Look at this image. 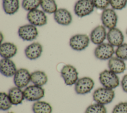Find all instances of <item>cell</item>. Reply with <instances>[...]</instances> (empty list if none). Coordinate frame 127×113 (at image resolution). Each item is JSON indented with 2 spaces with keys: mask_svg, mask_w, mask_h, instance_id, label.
<instances>
[{
  "mask_svg": "<svg viewBox=\"0 0 127 113\" xmlns=\"http://www.w3.org/2000/svg\"><path fill=\"white\" fill-rule=\"evenodd\" d=\"M115 93L114 89L104 87L97 88L93 93V100L97 103L105 105L111 103L114 100Z\"/></svg>",
  "mask_w": 127,
  "mask_h": 113,
  "instance_id": "1",
  "label": "cell"
},
{
  "mask_svg": "<svg viewBox=\"0 0 127 113\" xmlns=\"http://www.w3.org/2000/svg\"><path fill=\"white\" fill-rule=\"evenodd\" d=\"M99 80L103 87L111 89L116 88L120 84L118 74L109 69H105L101 71L99 74Z\"/></svg>",
  "mask_w": 127,
  "mask_h": 113,
  "instance_id": "2",
  "label": "cell"
},
{
  "mask_svg": "<svg viewBox=\"0 0 127 113\" xmlns=\"http://www.w3.org/2000/svg\"><path fill=\"white\" fill-rule=\"evenodd\" d=\"M61 75L65 85L72 86L78 80V72L76 68L71 64H65L61 70Z\"/></svg>",
  "mask_w": 127,
  "mask_h": 113,
  "instance_id": "3",
  "label": "cell"
},
{
  "mask_svg": "<svg viewBox=\"0 0 127 113\" xmlns=\"http://www.w3.org/2000/svg\"><path fill=\"white\" fill-rule=\"evenodd\" d=\"M115 53L114 47L109 43H103L97 45L94 51L95 57L101 60H109Z\"/></svg>",
  "mask_w": 127,
  "mask_h": 113,
  "instance_id": "4",
  "label": "cell"
},
{
  "mask_svg": "<svg viewBox=\"0 0 127 113\" xmlns=\"http://www.w3.org/2000/svg\"><path fill=\"white\" fill-rule=\"evenodd\" d=\"M92 0H78L74 6V14L78 17H83L90 15L94 9Z\"/></svg>",
  "mask_w": 127,
  "mask_h": 113,
  "instance_id": "5",
  "label": "cell"
},
{
  "mask_svg": "<svg viewBox=\"0 0 127 113\" xmlns=\"http://www.w3.org/2000/svg\"><path fill=\"white\" fill-rule=\"evenodd\" d=\"M101 20L102 25L109 30L116 27L118 16L115 10L112 8H107L102 12Z\"/></svg>",
  "mask_w": 127,
  "mask_h": 113,
  "instance_id": "6",
  "label": "cell"
},
{
  "mask_svg": "<svg viewBox=\"0 0 127 113\" xmlns=\"http://www.w3.org/2000/svg\"><path fill=\"white\" fill-rule=\"evenodd\" d=\"M90 38L85 34H77L70 37L69 45L70 48L76 51H81L88 47Z\"/></svg>",
  "mask_w": 127,
  "mask_h": 113,
  "instance_id": "7",
  "label": "cell"
},
{
  "mask_svg": "<svg viewBox=\"0 0 127 113\" xmlns=\"http://www.w3.org/2000/svg\"><path fill=\"white\" fill-rule=\"evenodd\" d=\"M94 80L89 77H82L74 84V90L78 95H85L90 93L94 87Z\"/></svg>",
  "mask_w": 127,
  "mask_h": 113,
  "instance_id": "8",
  "label": "cell"
},
{
  "mask_svg": "<svg viewBox=\"0 0 127 113\" xmlns=\"http://www.w3.org/2000/svg\"><path fill=\"white\" fill-rule=\"evenodd\" d=\"M18 35L23 41H32L38 37V30L36 26L31 24H27L19 27Z\"/></svg>",
  "mask_w": 127,
  "mask_h": 113,
  "instance_id": "9",
  "label": "cell"
},
{
  "mask_svg": "<svg viewBox=\"0 0 127 113\" xmlns=\"http://www.w3.org/2000/svg\"><path fill=\"white\" fill-rule=\"evenodd\" d=\"M23 91L25 99L30 102L39 101L45 96V90L42 87L34 84L27 86Z\"/></svg>",
  "mask_w": 127,
  "mask_h": 113,
  "instance_id": "10",
  "label": "cell"
},
{
  "mask_svg": "<svg viewBox=\"0 0 127 113\" xmlns=\"http://www.w3.org/2000/svg\"><path fill=\"white\" fill-rule=\"evenodd\" d=\"M27 19L30 24L35 26H43L47 23V16L43 10L36 9L28 11Z\"/></svg>",
  "mask_w": 127,
  "mask_h": 113,
  "instance_id": "11",
  "label": "cell"
},
{
  "mask_svg": "<svg viewBox=\"0 0 127 113\" xmlns=\"http://www.w3.org/2000/svg\"><path fill=\"white\" fill-rule=\"evenodd\" d=\"M30 81L31 73L26 68L17 69L13 76V82L15 86L21 89L28 86Z\"/></svg>",
  "mask_w": 127,
  "mask_h": 113,
  "instance_id": "12",
  "label": "cell"
},
{
  "mask_svg": "<svg viewBox=\"0 0 127 113\" xmlns=\"http://www.w3.org/2000/svg\"><path fill=\"white\" fill-rule=\"evenodd\" d=\"M107 39L109 44L118 47L124 43L125 37L123 32L117 27L109 29L107 32Z\"/></svg>",
  "mask_w": 127,
  "mask_h": 113,
  "instance_id": "13",
  "label": "cell"
},
{
  "mask_svg": "<svg viewBox=\"0 0 127 113\" xmlns=\"http://www.w3.org/2000/svg\"><path fill=\"white\" fill-rule=\"evenodd\" d=\"M107 32L106 28L103 25H99L94 28L90 34V40L91 42L96 45L104 43L107 39Z\"/></svg>",
  "mask_w": 127,
  "mask_h": 113,
  "instance_id": "14",
  "label": "cell"
},
{
  "mask_svg": "<svg viewBox=\"0 0 127 113\" xmlns=\"http://www.w3.org/2000/svg\"><path fill=\"white\" fill-rule=\"evenodd\" d=\"M55 21L59 24L63 26H68L72 21V16L67 9L60 8L54 13Z\"/></svg>",
  "mask_w": 127,
  "mask_h": 113,
  "instance_id": "15",
  "label": "cell"
},
{
  "mask_svg": "<svg viewBox=\"0 0 127 113\" xmlns=\"http://www.w3.org/2000/svg\"><path fill=\"white\" fill-rule=\"evenodd\" d=\"M17 70L15 63L10 58H2L0 60V72L6 77L13 76Z\"/></svg>",
  "mask_w": 127,
  "mask_h": 113,
  "instance_id": "16",
  "label": "cell"
},
{
  "mask_svg": "<svg viewBox=\"0 0 127 113\" xmlns=\"http://www.w3.org/2000/svg\"><path fill=\"white\" fill-rule=\"evenodd\" d=\"M43 52V47L38 42H33L28 45L24 50L26 57L30 60H35L40 57Z\"/></svg>",
  "mask_w": 127,
  "mask_h": 113,
  "instance_id": "17",
  "label": "cell"
},
{
  "mask_svg": "<svg viewBox=\"0 0 127 113\" xmlns=\"http://www.w3.org/2000/svg\"><path fill=\"white\" fill-rule=\"evenodd\" d=\"M108 66L110 70L117 74L124 72L127 67L125 60L116 56H113L108 60Z\"/></svg>",
  "mask_w": 127,
  "mask_h": 113,
  "instance_id": "18",
  "label": "cell"
},
{
  "mask_svg": "<svg viewBox=\"0 0 127 113\" xmlns=\"http://www.w3.org/2000/svg\"><path fill=\"white\" fill-rule=\"evenodd\" d=\"M17 52L16 46L11 42H4L0 46V55L4 58H11Z\"/></svg>",
  "mask_w": 127,
  "mask_h": 113,
  "instance_id": "19",
  "label": "cell"
},
{
  "mask_svg": "<svg viewBox=\"0 0 127 113\" xmlns=\"http://www.w3.org/2000/svg\"><path fill=\"white\" fill-rule=\"evenodd\" d=\"M8 95L13 105H19L25 99L23 90L17 86L10 88Z\"/></svg>",
  "mask_w": 127,
  "mask_h": 113,
  "instance_id": "20",
  "label": "cell"
},
{
  "mask_svg": "<svg viewBox=\"0 0 127 113\" xmlns=\"http://www.w3.org/2000/svg\"><path fill=\"white\" fill-rule=\"evenodd\" d=\"M48 81L46 73L41 70H36L31 73V82L34 84L42 87Z\"/></svg>",
  "mask_w": 127,
  "mask_h": 113,
  "instance_id": "21",
  "label": "cell"
},
{
  "mask_svg": "<svg viewBox=\"0 0 127 113\" xmlns=\"http://www.w3.org/2000/svg\"><path fill=\"white\" fill-rule=\"evenodd\" d=\"M2 8L4 12L8 15H13L19 8V0H2Z\"/></svg>",
  "mask_w": 127,
  "mask_h": 113,
  "instance_id": "22",
  "label": "cell"
},
{
  "mask_svg": "<svg viewBox=\"0 0 127 113\" xmlns=\"http://www.w3.org/2000/svg\"><path fill=\"white\" fill-rule=\"evenodd\" d=\"M32 110L34 113H52L53 111L52 107L49 103L40 100L34 102Z\"/></svg>",
  "mask_w": 127,
  "mask_h": 113,
  "instance_id": "23",
  "label": "cell"
},
{
  "mask_svg": "<svg viewBox=\"0 0 127 113\" xmlns=\"http://www.w3.org/2000/svg\"><path fill=\"white\" fill-rule=\"evenodd\" d=\"M40 6L43 11L48 14H54L58 9L55 0H41Z\"/></svg>",
  "mask_w": 127,
  "mask_h": 113,
  "instance_id": "24",
  "label": "cell"
},
{
  "mask_svg": "<svg viewBox=\"0 0 127 113\" xmlns=\"http://www.w3.org/2000/svg\"><path fill=\"white\" fill-rule=\"evenodd\" d=\"M12 105L8 94L5 92H0V109L3 111H6L10 109Z\"/></svg>",
  "mask_w": 127,
  "mask_h": 113,
  "instance_id": "25",
  "label": "cell"
},
{
  "mask_svg": "<svg viewBox=\"0 0 127 113\" xmlns=\"http://www.w3.org/2000/svg\"><path fill=\"white\" fill-rule=\"evenodd\" d=\"M84 113H107V111L105 105L95 103L88 106Z\"/></svg>",
  "mask_w": 127,
  "mask_h": 113,
  "instance_id": "26",
  "label": "cell"
},
{
  "mask_svg": "<svg viewBox=\"0 0 127 113\" xmlns=\"http://www.w3.org/2000/svg\"><path fill=\"white\" fill-rule=\"evenodd\" d=\"M40 3L41 0H22V6L24 10L30 11L37 9Z\"/></svg>",
  "mask_w": 127,
  "mask_h": 113,
  "instance_id": "27",
  "label": "cell"
},
{
  "mask_svg": "<svg viewBox=\"0 0 127 113\" xmlns=\"http://www.w3.org/2000/svg\"><path fill=\"white\" fill-rule=\"evenodd\" d=\"M115 54L118 57L125 61L127 60V43H124L117 47Z\"/></svg>",
  "mask_w": 127,
  "mask_h": 113,
  "instance_id": "28",
  "label": "cell"
},
{
  "mask_svg": "<svg viewBox=\"0 0 127 113\" xmlns=\"http://www.w3.org/2000/svg\"><path fill=\"white\" fill-rule=\"evenodd\" d=\"M110 5L115 10L125 8L127 5V0H110Z\"/></svg>",
  "mask_w": 127,
  "mask_h": 113,
  "instance_id": "29",
  "label": "cell"
},
{
  "mask_svg": "<svg viewBox=\"0 0 127 113\" xmlns=\"http://www.w3.org/2000/svg\"><path fill=\"white\" fill-rule=\"evenodd\" d=\"M112 113H127V102H121L116 105Z\"/></svg>",
  "mask_w": 127,
  "mask_h": 113,
  "instance_id": "30",
  "label": "cell"
},
{
  "mask_svg": "<svg viewBox=\"0 0 127 113\" xmlns=\"http://www.w3.org/2000/svg\"><path fill=\"white\" fill-rule=\"evenodd\" d=\"M94 6L95 8L104 10L108 8L110 5V0H92Z\"/></svg>",
  "mask_w": 127,
  "mask_h": 113,
  "instance_id": "31",
  "label": "cell"
},
{
  "mask_svg": "<svg viewBox=\"0 0 127 113\" xmlns=\"http://www.w3.org/2000/svg\"><path fill=\"white\" fill-rule=\"evenodd\" d=\"M120 84L123 91L127 93V73L123 76Z\"/></svg>",
  "mask_w": 127,
  "mask_h": 113,
  "instance_id": "32",
  "label": "cell"
},
{
  "mask_svg": "<svg viewBox=\"0 0 127 113\" xmlns=\"http://www.w3.org/2000/svg\"><path fill=\"white\" fill-rule=\"evenodd\" d=\"M126 35L127 36V29L126 30Z\"/></svg>",
  "mask_w": 127,
  "mask_h": 113,
  "instance_id": "33",
  "label": "cell"
},
{
  "mask_svg": "<svg viewBox=\"0 0 127 113\" xmlns=\"http://www.w3.org/2000/svg\"><path fill=\"white\" fill-rule=\"evenodd\" d=\"M7 113H13V112H8Z\"/></svg>",
  "mask_w": 127,
  "mask_h": 113,
  "instance_id": "34",
  "label": "cell"
}]
</instances>
